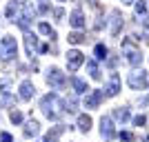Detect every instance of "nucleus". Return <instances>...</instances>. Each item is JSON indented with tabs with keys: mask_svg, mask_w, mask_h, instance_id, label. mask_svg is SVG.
<instances>
[{
	"mask_svg": "<svg viewBox=\"0 0 149 142\" xmlns=\"http://www.w3.org/2000/svg\"><path fill=\"white\" fill-rule=\"evenodd\" d=\"M82 62H85V53H80L78 49H69L67 51V69L71 73L78 71V67H80Z\"/></svg>",
	"mask_w": 149,
	"mask_h": 142,
	"instance_id": "nucleus-6",
	"label": "nucleus"
},
{
	"mask_svg": "<svg viewBox=\"0 0 149 142\" xmlns=\"http://www.w3.org/2000/svg\"><path fill=\"white\" fill-rule=\"evenodd\" d=\"M71 87H74V91H76V93H87V91H89L87 82L80 80V78H76V76L71 78Z\"/></svg>",
	"mask_w": 149,
	"mask_h": 142,
	"instance_id": "nucleus-17",
	"label": "nucleus"
},
{
	"mask_svg": "<svg viewBox=\"0 0 149 142\" xmlns=\"http://www.w3.org/2000/svg\"><path fill=\"white\" fill-rule=\"evenodd\" d=\"M107 96L109 98H113V96H118V91H120V76L118 73H111V78H109V85H107Z\"/></svg>",
	"mask_w": 149,
	"mask_h": 142,
	"instance_id": "nucleus-14",
	"label": "nucleus"
},
{
	"mask_svg": "<svg viewBox=\"0 0 149 142\" xmlns=\"http://www.w3.org/2000/svg\"><path fill=\"white\" fill-rule=\"evenodd\" d=\"M100 133H102L105 140H113V138H116L113 122H111V118H109V116H102V118H100Z\"/></svg>",
	"mask_w": 149,
	"mask_h": 142,
	"instance_id": "nucleus-9",
	"label": "nucleus"
},
{
	"mask_svg": "<svg viewBox=\"0 0 149 142\" xmlns=\"http://www.w3.org/2000/svg\"><path fill=\"white\" fill-rule=\"evenodd\" d=\"M13 138L9 136V133H0V142H11Z\"/></svg>",
	"mask_w": 149,
	"mask_h": 142,
	"instance_id": "nucleus-33",
	"label": "nucleus"
},
{
	"mask_svg": "<svg viewBox=\"0 0 149 142\" xmlns=\"http://www.w3.org/2000/svg\"><path fill=\"white\" fill-rule=\"evenodd\" d=\"M78 129H80L82 133H87V131L91 129V118H89L87 113H82V116H78Z\"/></svg>",
	"mask_w": 149,
	"mask_h": 142,
	"instance_id": "nucleus-18",
	"label": "nucleus"
},
{
	"mask_svg": "<svg viewBox=\"0 0 149 142\" xmlns=\"http://www.w3.org/2000/svg\"><path fill=\"white\" fill-rule=\"evenodd\" d=\"M9 87H11V80H9V78L0 80V93H2V96H9Z\"/></svg>",
	"mask_w": 149,
	"mask_h": 142,
	"instance_id": "nucleus-27",
	"label": "nucleus"
},
{
	"mask_svg": "<svg viewBox=\"0 0 149 142\" xmlns=\"http://www.w3.org/2000/svg\"><path fill=\"white\" fill-rule=\"evenodd\" d=\"M20 9H25V5H22V2H18V0H11V2L7 5V9H5V16H7L9 20H13V22H16V20L20 18Z\"/></svg>",
	"mask_w": 149,
	"mask_h": 142,
	"instance_id": "nucleus-12",
	"label": "nucleus"
},
{
	"mask_svg": "<svg viewBox=\"0 0 149 142\" xmlns=\"http://www.w3.org/2000/svg\"><path fill=\"white\" fill-rule=\"evenodd\" d=\"M38 31L45 33V36H49L51 40H56V31L51 29V25H47V22H40V25H38Z\"/></svg>",
	"mask_w": 149,
	"mask_h": 142,
	"instance_id": "nucleus-24",
	"label": "nucleus"
},
{
	"mask_svg": "<svg viewBox=\"0 0 149 142\" xmlns=\"http://www.w3.org/2000/svg\"><path fill=\"white\" fill-rule=\"evenodd\" d=\"M127 85H129L131 89H136V91H143V89H147L149 78H147L145 71H131L129 78H127Z\"/></svg>",
	"mask_w": 149,
	"mask_h": 142,
	"instance_id": "nucleus-5",
	"label": "nucleus"
},
{
	"mask_svg": "<svg viewBox=\"0 0 149 142\" xmlns=\"http://www.w3.org/2000/svg\"><path fill=\"white\" fill-rule=\"evenodd\" d=\"M40 133V124L38 120H27L25 122V138H36Z\"/></svg>",
	"mask_w": 149,
	"mask_h": 142,
	"instance_id": "nucleus-16",
	"label": "nucleus"
},
{
	"mask_svg": "<svg viewBox=\"0 0 149 142\" xmlns=\"http://www.w3.org/2000/svg\"><path fill=\"white\" fill-rule=\"evenodd\" d=\"M87 69H89V76H91L93 80H100V69L96 64V60H87Z\"/></svg>",
	"mask_w": 149,
	"mask_h": 142,
	"instance_id": "nucleus-23",
	"label": "nucleus"
},
{
	"mask_svg": "<svg viewBox=\"0 0 149 142\" xmlns=\"http://www.w3.org/2000/svg\"><path fill=\"white\" fill-rule=\"evenodd\" d=\"M58 107H62V100H58L56 93H47V96L40 100V109H42V113L49 118V120H58V118H60Z\"/></svg>",
	"mask_w": 149,
	"mask_h": 142,
	"instance_id": "nucleus-1",
	"label": "nucleus"
},
{
	"mask_svg": "<svg viewBox=\"0 0 149 142\" xmlns=\"http://www.w3.org/2000/svg\"><path fill=\"white\" fill-rule=\"evenodd\" d=\"M58 2H65V0H58Z\"/></svg>",
	"mask_w": 149,
	"mask_h": 142,
	"instance_id": "nucleus-37",
	"label": "nucleus"
},
{
	"mask_svg": "<svg viewBox=\"0 0 149 142\" xmlns=\"http://www.w3.org/2000/svg\"><path fill=\"white\" fill-rule=\"evenodd\" d=\"M145 105H149V96H147V98H143V100H140V107H145Z\"/></svg>",
	"mask_w": 149,
	"mask_h": 142,
	"instance_id": "nucleus-34",
	"label": "nucleus"
},
{
	"mask_svg": "<svg viewBox=\"0 0 149 142\" xmlns=\"http://www.w3.org/2000/svg\"><path fill=\"white\" fill-rule=\"evenodd\" d=\"M67 40H69V44H82L85 40H87V36L82 33V31H71L67 36Z\"/></svg>",
	"mask_w": 149,
	"mask_h": 142,
	"instance_id": "nucleus-19",
	"label": "nucleus"
},
{
	"mask_svg": "<svg viewBox=\"0 0 149 142\" xmlns=\"http://www.w3.org/2000/svg\"><path fill=\"white\" fill-rule=\"evenodd\" d=\"M120 140H123V142H131V140H134V133H129V131H120Z\"/></svg>",
	"mask_w": 149,
	"mask_h": 142,
	"instance_id": "nucleus-29",
	"label": "nucleus"
},
{
	"mask_svg": "<svg viewBox=\"0 0 149 142\" xmlns=\"http://www.w3.org/2000/svg\"><path fill=\"white\" fill-rule=\"evenodd\" d=\"M93 56H96V60H107V58H109V49H107L105 44L100 42V44H96V49H93Z\"/></svg>",
	"mask_w": 149,
	"mask_h": 142,
	"instance_id": "nucleus-22",
	"label": "nucleus"
},
{
	"mask_svg": "<svg viewBox=\"0 0 149 142\" xmlns=\"http://www.w3.org/2000/svg\"><path fill=\"white\" fill-rule=\"evenodd\" d=\"M76 107H78V100H76V96H71V98H65L62 100V111L67 113H74Z\"/></svg>",
	"mask_w": 149,
	"mask_h": 142,
	"instance_id": "nucleus-20",
	"label": "nucleus"
},
{
	"mask_svg": "<svg viewBox=\"0 0 149 142\" xmlns=\"http://www.w3.org/2000/svg\"><path fill=\"white\" fill-rule=\"evenodd\" d=\"M120 29H123V13L118 9H111L109 11V33L111 36H118Z\"/></svg>",
	"mask_w": 149,
	"mask_h": 142,
	"instance_id": "nucleus-7",
	"label": "nucleus"
},
{
	"mask_svg": "<svg viewBox=\"0 0 149 142\" xmlns=\"http://www.w3.org/2000/svg\"><path fill=\"white\" fill-rule=\"evenodd\" d=\"M18 56V44H16V38L5 36L0 40V60H13Z\"/></svg>",
	"mask_w": 149,
	"mask_h": 142,
	"instance_id": "nucleus-3",
	"label": "nucleus"
},
{
	"mask_svg": "<svg viewBox=\"0 0 149 142\" xmlns=\"http://www.w3.org/2000/svg\"><path fill=\"white\" fill-rule=\"evenodd\" d=\"M25 47H27V56L33 60L36 53H40V44H38V38L33 33H25Z\"/></svg>",
	"mask_w": 149,
	"mask_h": 142,
	"instance_id": "nucleus-11",
	"label": "nucleus"
},
{
	"mask_svg": "<svg viewBox=\"0 0 149 142\" xmlns=\"http://www.w3.org/2000/svg\"><path fill=\"white\" fill-rule=\"evenodd\" d=\"M107 64H109V67H116V64H118V58H116V56L107 58Z\"/></svg>",
	"mask_w": 149,
	"mask_h": 142,
	"instance_id": "nucleus-31",
	"label": "nucleus"
},
{
	"mask_svg": "<svg viewBox=\"0 0 149 142\" xmlns=\"http://www.w3.org/2000/svg\"><path fill=\"white\" fill-rule=\"evenodd\" d=\"M47 85H49L51 89H65V87H67V76L62 73L58 67H51L49 71H47Z\"/></svg>",
	"mask_w": 149,
	"mask_h": 142,
	"instance_id": "nucleus-4",
	"label": "nucleus"
},
{
	"mask_svg": "<svg viewBox=\"0 0 149 142\" xmlns=\"http://www.w3.org/2000/svg\"><path fill=\"white\" fill-rule=\"evenodd\" d=\"M105 100V91H100V89H93V91L87 93V98H85V109H96Z\"/></svg>",
	"mask_w": 149,
	"mask_h": 142,
	"instance_id": "nucleus-8",
	"label": "nucleus"
},
{
	"mask_svg": "<svg viewBox=\"0 0 149 142\" xmlns=\"http://www.w3.org/2000/svg\"><path fill=\"white\" fill-rule=\"evenodd\" d=\"M123 53H125V58H127V62H129L131 67H138L143 62V53H140V49L136 47V42L131 38H125L123 40Z\"/></svg>",
	"mask_w": 149,
	"mask_h": 142,
	"instance_id": "nucleus-2",
	"label": "nucleus"
},
{
	"mask_svg": "<svg viewBox=\"0 0 149 142\" xmlns=\"http://www.w3.org/2000/svg\"><path fill=\"white\" fill-rule=\"evenodd\" d=\"M62 16H65V9H54V18H58V20H60Z\"/></svg>",
	"mask_w": 149,
	"mask_h": 142,
	"instance_id": "nucleus-32",
	"label": "nucleus"
},
{
	"mask_svg": "<svg viewBox=\"0 0 149 142\" xmlns=\"http://www.w3.org/2000/svg\"><path fill=\"white\" fill-rule=\"evenodd\" d=\"M140 25H143V38L149 42V18L145 16V18H140Z\"/></svg>",
	"mask_w": 149,
	"mask_h": 142,
	"instance_id": "nucleus-26",
	"label": "nucleus"
},
{
	"mask_svg": "<svg viewBox=\"0 0 149 142\" xmlns=\"http://www.w3.org/2000/svg\"><path fill=\"white\" fill-rule=\"evenodd\" d=\"M69 25L74 27V29H78V31L85 29V13H82L80 7H76L74 11L69 13Z\"/></svg>",
	"mask_w": 149,
	"mask_h": 142,
	"instance_id": "nucleus-10",
	"label": "nucleus"
},
{
	"mask_svg": "<svg viewBox=\"0 0 149 142\" xmlns=\"http://www.w3.org/2000/svg\"><path fill=\"white\" fill-rule=\"evenodd\" d=\"M9 120H11L13 124H20L25 118H22V113H20V111H11V113H9Z\"/></svg>",
	"mask_w": 149,
	"mask_h": 142,
	"instance_id": "nucleus-28",
	"label": "nucleus"
},
{
	"mask_svg": "<svg viewBox=\"0 0 149 142\" xmlns=\"http://www.w3.org/2000/svg\"><path fill=\"white\" fill-rule=\"evenodd\" d=\"M145 142H149V136H147V138H145Z\"/></svg>",
	"mask_w": 149,
	"mask_h": 142,
	"instance_id": "nucleus-36",
	"label": "nucleus"
},
{
	"mask_svg": "<svg viewBox=\"0 0 149 142\" xmlns=\"http://www.w3.org/2000/svg\"><path fill=\"white\" fill-rule=\"evenodd\" d=\"M18 91H20V100H25V102H27V100H31V96H33L36 89H33V82H31V80H22Z\"/></svg>",
	"mask_w": 149,
	"mask_h": 142,
	"instance_id": "nucleus-15",
	"label": "nucleus"
},
{
	"mask_svg": "<svg viewBox=\"0 0 149 142\" xmlns=\"http://www.w3.org/2000/svg\"><path fill=\"white\" fill-rule=\"evenodd\" d=\"M113 118H116V120H118V122H127V120H129V109H127V107H118V109H113Z\"/></svg>",
	"mask_w": 149,
	"mask_h": 142,
	"instance_id": "nucleus-21",
	"label": "nucleus"
},
{
	"mask_svg": "<svg viewBox=\"0 0 149 142\" xmlns=\"http://www.w3.org/2000/svg\"><path fill=\"white\" fill-rule=\"evenodd\" d=\"M145 122H147V118H145V116H136V118H134V124H136V127H143Z\"/></svg>",
	"mask_w": 149,
	"mask_h": 142,
	"instance_id": "nucleus-30",
	"label": "nucleus"
},
{
	"mask_svg": "<svg viewBox=\"0 0 149 142\" xmlns=\"http://www.w3.org/2000/svg\"><path fill=\"white\" fill-rule=\"evenodd\" d=\"M136 0H123V5H134Z\"/></svg>",
	"mask_w": 149,
	"mask_h": 142,
	"instance_id": "nucleus-35",
	"label": "nucleus"
},
{
	"mask_svg": "<svg viewBox=\"0 0 149 142\" xmlns=\"http://www.w3.org/2000/svg\"><path fill=\"white\" fill-rule=\"evenodd\" d=\"M136 16L138 18H145V16H147V5H145V0H136Z\"/></svg>",
	"mask_w": 149,
	"mask_h": 142,
	"instance_id": "nucleus-25",
	"label": "nucleus"
},
{
	"mask_svg": "<svg viewBox=\"0 0 149 142\" xmlns=\"http://www.w3.org/2000/svg\"><path fill=\"white\" fill-rule=\"evenodd\" d=\"M65 129H67L65 124H58V127H54V129H49V131H47V136H45V138H40L38 142H56L58 138H60L62 133H65Z\"/></svg>",
	"mask_w": 149,
	"mask_h": 142,
	"instance_id": "nucleus-13",
	"label": "nucleus"
}]
</instances>
